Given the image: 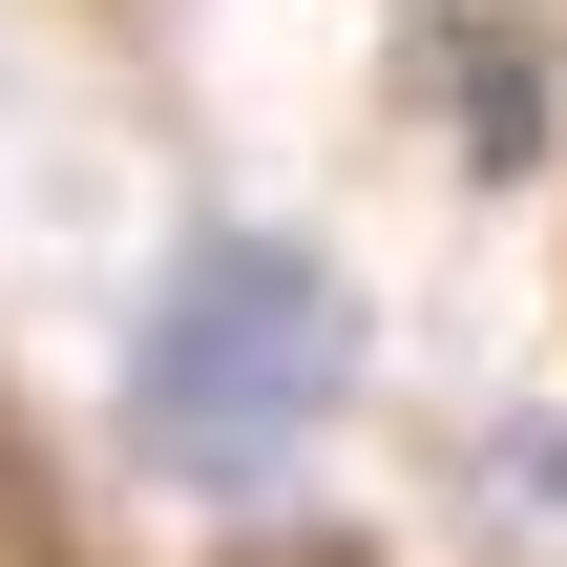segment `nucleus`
<instances>
[{"mask_svg": "<svg viewBox=\"0 0 567 567\" xmlns=\"http://www.w3.org/2000/svg\"><path fill=\"white\" fill-rule=\"evenodd\" d=\"M463 147H484V168H526V147H547V105H526V63H505L484 21H463Z\"/></svg>", "mask_w": 567, "mask_h": 567, "instance_id": "nucleus-3", "label": "nucleus"}, {"mask_svg": "<svg viewBox=\"0 0 567 567\" xmlns=\"http://www.w3.org/2000/svg\"><path fill=\"white\" fill-rule=\"evenodd\" d=\"M484 505L526 567H567V421H484Z\"/></svg>", "mask_w": 567, "mask_h": 567, "instance_id": "nucleus-2", "label": "nucleus"}, {"mask_svg": "<svg viewBox=\"0 0 567 567\" xmlns=\"http://www.w3.org/2000/svg\"><path fill=\"white\" fill-rule=\"evenodd\" d=\"M337 400H358V295H337V252L210 210V231L147 274V316H126V463L189 484V505H274V484L337 442Z\"/></svg>", "mask_w": 567, "mask_h": 567, "instance_id": "nucleus-1", "label": "nucleus"}, {"mask_svg": "<svg viewBox=\"0 0 567 567\" xmlns=\"http://www.w3.org/2000/svg\"><path fill=\"white\" fill-rule=\"evenodd\" d=\"M0 567H42V505H21V463H0Z\"/></svg>", "mask_w": 567, "mask_h": 567, "instance_id": "nucleus-4", "label": "nucleus"}]
</instances>
